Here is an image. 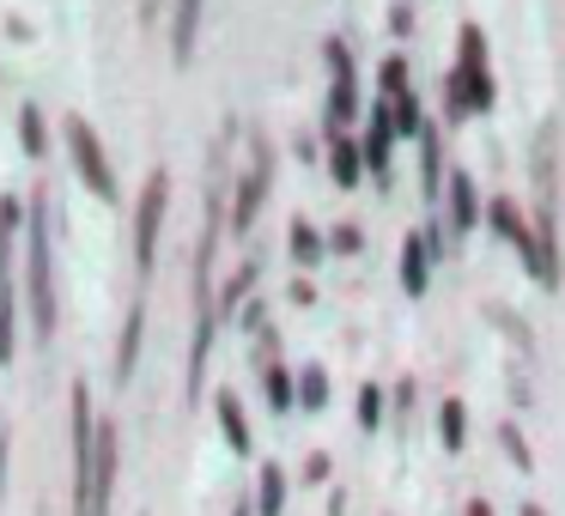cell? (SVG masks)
<instances>
[{"label":"cell","mask_w":565,"mask_h":516,"mask_svg":"<svg viewBox=\"0 0 565 516\" xmlns=\"http://www.w3.org/2000/svg\"><path fill=\"white\" fill-rule=\"evenodd\" d=\"M25 292H31V322H38V341L55 334V261H50V195H31L25 213Z\"/></svg>","instance_id":"obj_1"},{"label":"cell","mask_w":565,"mask_h":516,"mask_svg":"<svg viewBox=\"0 0 565 516\" xmlns=\"http://www.w3.org/2000/svg\"><path fill=\"white\" fill-rule=\"evenodd\" d=\"M62 135H67V152H74V171L92 183V195L116 201V171H110V159H104L98 135H92V122H86V116H67Z\"/></svg>","instance_id":"obj_2"},{"label":"cell","mask_w":565,"mask_h":516,"mask_svg":"<svg viewBox=\"0 0 565 516\" xmlns=\"http://www.w3.org/2000/svg\"><path fill=\"white\" fill-rule=\"evenodd\" d=\"M164 201H171V176L152 171L147 189H140V207H135V268H140V273H152V249H159Z\"/></svg>","instance_id":"obj_3"},{"label":"cell","mask_w":565,"mask_h":516,"mask_svg":"<svg viewBox=\"0 0 565 516\" xmlns=\"http://www.w3.org/2000/svg\"><path fill=\"white\" fill-rule=\"evenodd\" d=\"M262 189H268V147H256V171L237 183V207H232V232H249V219H256V201Z\"/></svg>","instance_id":"obj_4"},{"label":"cell","mask_w":565,"mask_h":516,"mask_svg":"<svg viewBox=\"0 0 565 516\" xmlns=\"http://www.w3.org/2000/svg\"><path fill=\"white\" fill-rule=\"evenodd\" d=\"M25 213H31V201L0 195V286H13V232H19Z\"/></svg>","instance_id":"obj_5"},{"label":"cell","mask_w":565,"mask_h":516,"mask_svg":"<svg viewBox=\"0 0 565 516\" xmlns=\"http://www.w3.org/2000/svg\"><path fill=\"white\" fill-rule=\"evenodd\" d=\"M140 329H147V304H128V322H122V346H116V377H135V358H140Z\"/></svg>","instance_id":"obj_6"},{"label":"cell","mask_w":565,"mask_h":516,"mask_svg":"<svg viewBox=\"0 0 565 516\" xmlns=\"http://www.w3.org/2000/svg\"><path fill=\"white\" fill-rule=\"evenodd\" d=\"M195 25H201V0H177V19H171L177 62H189V50H195Z\"/></svg>","instance_id":"obj_7"},{"label":"cell","mask_w":565,"mask_h":516,"mask_svg":"<svg viewBox=\"0 0 565 516\" xmlns=\"http://www.w3.org/2000/svg\"><path fill=\"white\" fill-rule=\"evenodd\" d=\"M19 140H25L31 159H43V152H50V128H43V110H38V104H25V110H19Z\"/></svg>","instance_id":"obj_8"},{"label":"cell","mask_w":565,"mask_h":516,"mask_svg":"<svg viewBox=\"0 0 565 516\" xmlns=\"http://www.w3.org/2000/svg\"><path fill=\"white\" fill-rule=\"evenodd\" d=\"M220 426H225V438H232V450L249 455V426H244V407H237V395H220Z\"/></svg>","instance_id":"obj_9"},{"label":"cell","mask_w":565,"mask_h":516,"mask_svg":"<svg viewBox=\"0 0 565 516\" xmlns=\"http://www.w3.org/2000/svg\"><path fill=\"white\" fill-rule=\"evenodd\" d=\"M329 171H334V183H359V176H365V152L353 147V140H334V152H329Z\"/></svg>","instance_id":"obj_10"},{"label":"cell","mask_w":565,"mask_h":516,"mask_svg":"<svg viewBox=\"0 0 565 516\" xmlns=\"http://www.w3.org/2000/svg\"><path fill=\"white\" fill-rule=\"evenodd\" d=\"M256 510L262 516H280L286 510V474H280V467H262V498H256Z\"/></svg>","instance_id":"obj_11"},{"label":"cell","mask_w":565,"mask_h":516,"mask_svg":"<svg viewBox=\"0 0 565 516\" xmlns=\"http://www.w3.org/2000/svg\"><path fill=\"white\" fill-rule=\"evenodd\" d=\"M353 116H359V92H353V74H341V79H334V110H329V122L347 128Z\"/></svg>","instance_id":"obj_12"},{"label":"cell","mask_w":565,"mask_h":516,"mask_svg":"<svg viewBox=\"0 0 565 516\" xmlns=\"http://www.w3.org/2000/svg\"><path fill=\"white\" fill-rule=\"evenodd\" d=\"M438 431H444V443H450V450H462V438H468V413H462V401H444Z\"/></svg>","instance_id":"obj_13"},{"label":"cell","mask_w":565,"mask_h":516,"mask_svg":"<svg viewBox=\"0 0 565 516\" xmlns=\"http://www.w3.org/2000/svg\"><path fill=\"white\" fill-rule=\"evenodd\" d=\"M322 395H329L322 365H305V370H298V401H305V407H322Z\"/></svg>","instance_id":"obj_14"},{"label":"cell","mask_w":565,"mask_h":516,"mask_svg":"<svg viewBox=\"0 0 565 516\" xmlns=\"http://www.w3.org/2000/svg\"><path fill=\"white\" fill-rule=\"evenodd\" d=\"M13 286H0V365H7V358H13Z\"/></svg>","instance_id":"obj_15"},{"label":"cell","mask_w":565,"mask_h":516,"mask_svg":"<svg viewBox=\"0 0 565 516\" xmlns=\"http://www.w3.org/2000/svg\"><path fill=\"white\" fill-rule=\"evenodd\" d=\"M450 201H456V225H475V183L462 171L450 176Z\"/></svg>","instance_id":"obj_16"},{"label":"cell","mask_w":565,"mask_h":516,"mask_svg":"<svg viewBox=\"0 0 565 516\" xmlns=\"http://www.w3.org/2000/svg\"><path fill=\"white\" fill-rule=\"evenodd\" d=\"M492 225H499V232L511 237V244H523V249H529V232H523V219H516L511 201H492Z\"/></svg>","instance_id":"obj_17"},{"label":"cell","mask_w":565,"mask_h":516,"mask_svg":"<svg viewBox=\"0 0 565 516\" xmlns=\"http://www.w3.org/2000/svg\"><path fill=\"white\" fill-rule=\"evenodd\" d=\"M292 256H298V261H305V268H310V261H322V237H317V232H310V225H305V219H298V225H292Z\"/></svg>","instance_id":"obj_18"},{"label":"cell","mask_w":565,"mask_h":516,"mask_svg":"<svg viewBox=\"0 0 565 516\" xmlns=\"http://www.w3.org/2000/svg\"><path fill=\"white\" fill-rule=\"evenodd\" d=\"M402 280H407V292H426V244H407Z\"/></svg>","instance_id":"obj_19"},{"label":"cell","mask_w":565,"mask_h":516,"mask_svg":"<svg viewBox=\"0 0 565 516\" xmlns=\"http://www.w3.org/2000/svg\"><path fill=\"white\" fill-rule=\"evenodd\" d=\"M292 377H286L280 365H268V401H274V413H286V407H292Z\"/></svg>","instance_id":"obj_20"},{"label":"cell","mask_w":565,"mask_h":516,"mask_svg":"<svg viewBox=\"0 0 565 516\" xmlns=\"http://www.w3.org/2000/svg\"><path fill=\"white\" fill-rule=\"evenodd\" d=\"M419 152H426V189H438V183H444V171H438V140L419 135Z\"/></svg>","instance_id":"obj_21"},{"label":"cell","mask_w":565,"mask_h":516,"mask_svg":"<svg viewBox=\"0 0 565 516\" xmlns=\"http://www.w3.org/2000/svg\"><path fill=\"white\" fill-rule=\"evenodd\" d=\"M7 450H13V426L0 419V492H7Z\"/></svg>","instance_id":"obj_22"},{"label":"cell","mask_w":565,"mask_h":516,"mask_svg":"<svg viewBox=\"0 0 565 516\" xmlns=\"http://www.w3.org/2000/svg\"><path fill=\"white\" fill-rule=\"evenodd\" d=\"M359 244H365V237H359V232H353V225H341V232H334V249H341V256H353V249H359Z\"/></svg>","instance_id":"obj_23"},{"label":"cell","mask_w":565,"mask_h":516,"mask_svg":"<svg viewBox=\"0 0 565 516\" xmlns=\"http://www.w3.org/2000/svg\"><path fill=\"white\" fill-rule=\"evenodd\" d=\"M359 419H365V426H377V389L359 395Z\"/></svg>","instance_id":"obj_24"},{"label":"cell","mask_w":565,"mask_h":516,"mask_svg":"<svg viewBox=\"0 0 565 516\" xmlns=\"http://www.w3.org/2000/svg\"><path fill=\"white\" fill-rule=\"evenodd\" d=\"M504 450H511L516 467H529V450H523V438H516V431H504Z\"/></svg>","instance_id":"obj_25"},{"label":"cell","mask_w":565,"mask_h":516,"mask_svg":"<svg viewBox=\"0 0 565 516\" xmlns=\"http://www.w3.org/2000/svg\"><path fill=\"white\" fill-rule=\"evenodd\" d=\"M468 516H492V504H487V498H475V504H468Z\"/></svg>","instance_id":"obj_26"},{"label":"cell","mask_w":565,"mask_h":516,"mask_svg":"<svg viewBox=\"0 0 565 516\" xmlns=\"http://www.w3.org/2000/svg\"><path fill=\"white\" fill-rule=\"evenodd\" d=\"M159 7H164V0H140V13H147V19H152V13H159Z\"/></svg>","instance_id":"obj_27"},{"label":"cell","mask_w":565,"mask_h":516,"mask_svg":"<svg viewBox=\"0 0 565 516\" xmlns=\"http://www.w3.org/2000/svg\"><path fill=\"white\" fill-rule=\"evenodd\" d=\"M232 516H249V504H237V510H232Z\"/></svg>","instance_id":"obj_28"},{"label":"cell","mask_w":565,"mask_h":516,"mask_svg":"<svg viewBox=\"0 0 565 516\" xmlns=\"http://www.w3.org/2000/svg\"><path fill=\"white\" fill-rule=\"evenodd\" d=\"M523 516H541V510H535V504H529V510H523Z\"/></svg>","instance_id":"obj_29"}]
</instances>
